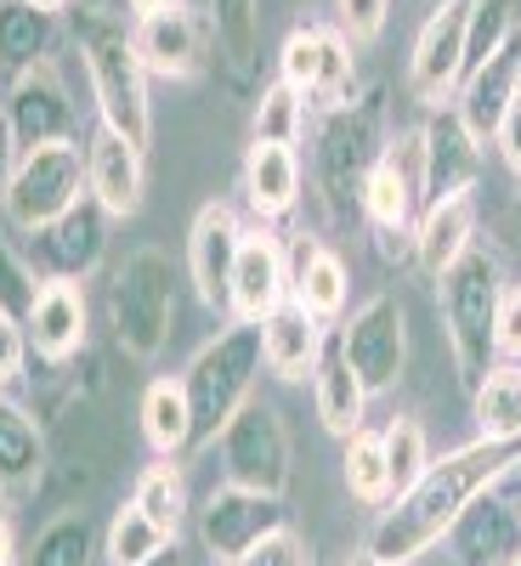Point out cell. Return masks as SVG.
I'll use <instances>...</instances> for the list:
<instances>
[{"mask_svg": "<svg viewBox=\"0 0 521 566\" xmlns=\"http://www.w3.org/2000/svg\"><path fill=\"white\" fill-rule=\"evenodd\" d=\"M232 566H312V544H306L295 527H278V533H267L261 544H250Z\"/></svg>", "mask_w": 521, "mask_h": 566, "instance_id": "obj_42", "label": "cell"}, {"mask_svg": "<svg viewBox=\"0 0 521 566\" xmlns=\"http://www.w3.org/2000/svg\"><path fill=\"white\" fill-rule=\"evenodd\" d=\"M18 159H23V142H18L7 108H0V199H7V187H12V176H18Z\"/></svg>", "mask_w": 521, "mask_h": 566, "instance_id": "obj_47", "label": "cell"}, {"mask_svg": "<svg viewBox=\"0 0 521 566\" xmlns=\"http://www.w3.org/2000/svg\"><path fill=\"white\" fill-rule=\"evenodd\" d=\"M29 7H40V12H52V18H63V12L74 7V0H29Z\"/></svg>", "mask_w": 521, "mask_h": 566, "instance_id": "obj_50", "label": "cell"}, {"mask_svg": "<svg viewBox=\"0 0 521 566\" xmlns=\"http://www.w3.org/2000/svg\"><path fill=\"white\" fill-rule=\"evenodd\" d=\"M142 187H148V165H142V148H131L125 136L97 130L85 148V193L97 199L114 221L142 210Z\"/></svg>", "mask_w": 521, "mask_h": 566, "instance_id": "obj_22", "label": "cell"}, {"mask_svg": "<svg viewBox=\"0 0 521 566\" xmlns=\"http://www.w3.org/2000/svg\"><path fill=\"white\" fill-rule=\"evenodd\" d=\"M341 476H346V493L368 510H386L397 499L392 488V464H386V442L374 431H357L346 437V459H341Z\"/></svg>", "mask_w": 521, "mask_h": 566, "instance_id": "obj_32", "label": "cell"}, {"mask_svg": "<svg viewBox=\"0 0 521 566\" xmlns=\"http://www.w3.org/2000/svg\"><path fill=\"white\" fill-rule=\"evenodd\" d=\"M312 402H317V419H323V431H335L341 442L363 431V408H368V391L363 380L352 374L341 340L329 335L323 340V357H317V374H312Z\"/></svg>", "mask_w": 521, "mask_h": 566, "instance_id": "obj_27", "label": "cell"}, {"mask_svg": "<svg viewBox=\"0 0 521 566\" xmlns=\"http://www.w3.org/2000/svg\"><path fill=\"white\" fill-rule=\"evenodd\" d=\"M52 45H58V18L52 12H40L29 7V0H0V69H34L52 57Z\"/></svg>", "mask_w": 521, "mask_h": 566, "instance_id": "obj_29", "label": "cell"}, {"mask_svg": "<svg viewBox=\"0 0 521 566\" xmlns=\"http://www.w3.org/2000/svg\"><path fill=\"white\" fill-rule=\"evenodd\" d=\"M18 560V544H12V527H7V515H0V566H12Z\"/></svg>", "mask_w": 521, "mask_h": 566, "instance_id": "obj_49", "label": "cell"}, {"mask_svg": "<svg viewBox=\"0 0 521 566\" xmlns=\"http://www.w3.org/2000/svg\"><path fill=\"white\" fill-rule=\"evenodd\" d=\"M386 18H392V0H335V29H341L352 45L381 40Z\"/></svg>", "mask_w": 521, "mask_h": 566, "instance_id": "obj_43", "label": "cell"}, {"mask_svg": "<svg viewBox=\"0 0 521 566\" xmlns=\"http://www.w3.org/2000/svg\"><path fill=\"white\" fill-rule=\"evenodd\" d=\"M504 301V266L493 250L470 244L442 277H437V306H442V328H448V352L465 391L482 386V374L499 363L493 352V317Z\"/></svg>", "mask_w": 521, "mask_h": 566, "instance_id": "obj_5", "label": "cell"}, {"mask_svg": "<svg viewBox=\"0 0 521 566\" xmlns=\"http://www.w3.org/2000/svg\"><path fill=\"white\" fill-rule=\"evenodd\" d=\"M510 566H521V549H515V555H510Z\"/></svg>", "mask_w": 521, "mask_h": 566, "instance_id": "obj_52", "label": "cell"}, {"mask_svg": "<svg viewBox=\"0 0 521 566\" xmlns=\"http://www.w3.org/2000/svg\"><path fill=\"white\" fill-rule=\"evenodd\" d=\"M74 45L91 74V97H97L103 130L125 136L131 148L154 142V103H148V63L136 52V34L114 18V12H80L74 18Z\"/></svg>", "mask_w": 521, "mask_h": 566, "instance_id": "obj_2", "label": "cell"}, {"mask_svg": "<svg viewBox=\"0 0 521 566\" xmlns=\"http://www.w3.org/2000/svg\"><path fill=\"white\" fill-rule=\"evenodd\" d=\"M0 108H7L12 130L23 148H45V142H74V97L69 85L58 74V63L45 57L23 74H12L7 97H0Z\"/></svg>", "mask_w": 521, "mask_h": 566, "instance_id": "obj_14", "label": "cell"}, {"mask_svg": "<svg viewBox=\"0 0 521 566\" xmlns=\"http://www.w3.org/2000/svg\"><path fill=\"white\" fill-rule=\"evenodd\" d=\"M363 566H368V560H363Z\"/></svg>", "mask_w": 521, "mask_h": 566, "instance_id": "obj_54", "label": "cell"}, {"mask_svg": "<svg viewBox=\"0 0 521 566\" xmlns=\"http://www.w3.org/2000/svg\"><path fill=\"white\" fill-rule=\"evenodd\" d=\"M244 205L256 221H278L301 205V154L283 142H250L244 154Z\"/></svg>", "mask_w": 521, "mask_h": 566, "instance_id": "obj_25", "label": "cell"}, {"mask_svg": "<svg viewBox=\"0 0 521 566\" xmlns=\"http://www.w3.org/2000/svg\"><path fill=\"white\" fill-rule=\"evenodd\" d=\"M381 442H386V464H392V488L403 493L425 464H431V442H425V424L414 419V413H397L386 431H381Z\"/></svg>", "mask_w": 521, "mask_h": 566, "instance_id": "obj_41", "label": "cell"}, {"mask_svg": "<svg viewBox=\"0 0 521 566\" xmlns=\"http://www.w3.org/2000/svg\"><path fill=\"white\" fill-rule=\"evenodd\" d=\"M493 148H499L504 170L521 181V91H515L510 108H504V125H499V136H493Z\"/></svg>", "mask_w": 521, "mask_h": 566, "instance_id": "obj_46", "label": "cell"}, {"mask_svg": "<svg viewBox=\"0 0 521 566\" xmlns=\"http://www.w3.org/2000/svg\"><path fill=\"white\" fill-rule=\"evenodd\" d=\"M108 210L97 199H80L69 216H58L45 232H34V244H29V261L40 255L45 277H69V283H85L91 272L103 266V250H108Z\"/></svg>", "mask_w": 521, "mask_h": 566, "instance_id": "obj_16", "label": "cell"}, {"mask_svg": "<svg viewBox=\"0 0 521 566\" xmlns=\"http://www.w3.org/2000/svg\"><path fill=\"white\" fill-rule=\"evenodd\" d=\"M335 340L352 363V374L363 380V391H392L408 368V323H403V306L397 295H368L341 328Z\"/></svg>", "mask_w": 521, "mask_h": 566, "instance_id": "obj_10", "label": "cell"}, {"mask_svg": "<svg viewBox=\"0 0 521 566\" xmlns=\"http://www.w3.org/2000/svg\"><path fill=\"white\" fill-rule=\"evenodd\" d=\"M386 154V91H357L346 108H329L312 136V181L329 216H363L368 176Z\"/></svg>", "mask_w": 521, "mask_h": 566, "instance_id": "obj_3", "label": "cell"}, {"mask_svg": "<svg viewBox=\"0 0 521 566\" xmlns=\"http://www.w3.org/2000/svg\"><path fill=\"white\" fill-rule=\"evenodd\" d=\"M210 34L221 57L232 63V74H250L261 45V0H210Z\"/></svg>", "mask_w": 521, "mask_h": 566, "instance_id": "obj_35", "label": "cell"}, {"mask_svg": "<svg viewBox=\"0 0 521 566\" xmlns=\"http://www.w3.org/2000/svg\"><path fill=\"white\" fill-rule=\"evenodd\" d=\"M80 199H85V148L80 142H45V148H23L0 210H7V221L23 239H34L58 216H69Z\"/></svg>", "mask_w": 521, "mask_h": 566, "instance_id": "obj_8", "label": "cell"}, {"mask_svg": "<svg viewBox=\"0 0 521 566\" xmlns=\"http://www.w3.org/2000/svg\"><path fill=\"white\" fill-rule=\"evenodd\" d=\"M23 357H29V328H23V317L0 306V391L23 374Z\"/></svg>", "mask_w": 521, "mask_h": 566, "instance_id": "obj_44", "label": "cell"}, {"mask_svg": "<svg viewBox=\"0 0 521 566\" xmlns=\"http://www.w3.org/2000/svg\"><path fill=\"white\" fill-rule=\"evenodd\" d=\"M45 470V437L29 419V408H18L12 397H0V493H29Z\"/></svg>", "mask_w": 521, "mask_h": 566, "instance_id": "obj_28", "label": "cell"}, {"mask_svg": "<svg viewBox=\"0 0 521 566\" xmlns=\"http://www.w3.org/2000/svg\"><path fill=\"white\" fill-rule=\"evenodd\" d=\"M431 205V181H425V130L408 125L386 142L381 165L368 176L363 193V221L374 227L386 261H414V227Z\"/></svg>", "mask_w": 521, "mask_h": 566, "instance_id": "obj_6", "label": "cell"}, {"mask_svg": "<svg viewBox=\"0 0 521 566\" xmlns=\"http://www.w3.org/2000/svg\"><path fill=\"white\" fill-rule=\"evenodd\" d=\"M465 29H470V0H442V7L419 23L414 57H408V85L425 108L454 103L465 80Z\"/></svg>", "mask_w": 521, "mask_h": 566, "instance_id": "obj_12", "label": "cell"}, {"mask_svg": "<svg viewBox=\"0 0 521 566\" xmlns=\"http://www.w3.org/2000/svg\"><path fill=\"white\" fill-rule=\"evenodd\" d=\"M493 352H499V363H521V290H504V301H499Z\"/></svg>", "mask_w": 521, "mask_h": 566, "instance_id": "obj_45", "label": "cell"}, {"mask_svg": "<svg viewBox=\"0 0 521 566\" xmlns=\"http://www.w3.org/2000/svg\"><path fill=\"white\" fill-rule=\"evenodd\" d=\"M125 7H131L136 18H148V12H159V7H165V0H125Z\"/></svg>", "mask_w": 521, "mask_h": 566, "instance_id": "obj_51", "label": "cell"}, {"mask_svg": "<svg viewBox=\"0 0 521 566\" xmlns=\"http://www.w3.org/2000/svg\"><path fill=\"white\" fill-rule=\"evenodd\" d=\"M323 340H329V323H317L295 301H283L278 312L261 317V363H267V374H278V380H290V386L317 374Z\"/></svg>", "mask_w": 521, "mask_h": 566, "instance_id": "obj_23", "label": "cell"}, {"mask_svg": "<svg viewBox=\"0 0 521 566\" xmlns=\"http://www.w3.org/2000/svg\"><path fill=\"white\" fill-rule=\"evenodd\" d=\"M477 244V205H470V193H454V199H431L414 227V261L431 272V283Z\"/></svg>", "mask_w": 521, "mask_h": 566, "instance_id": "obj_26", "label": "cell"}, {"mask_svg": "<svg viewBox=\"0 0 521 566\" xmlns=\"http://www.w3.org/2000/svg\"><path fill=\"white\" fill-rule=\"evenodd\" d=\"M261 323H239L232 317L216 340H205L194 352V363L181 368V391L194 408V448H216V437L232 424L261 380Z\"/></svg>", "mask_w": 521, "mask_h": 566, "instance_id": "obj_4", "label": "cell"}, {"mask_svg": "<svg viewBox=\"0 0 521 566\" xmlns=\"http://www.w3.org/2000/svg\"><path fill=\"white\" fill-rule=\"evenodd\" d=\"M521 34V0H470V29H465V74L488 63L499 45Z\"/></svg>", "mask_w": 521, "mask_h": 566, "instance_id": "obj_37", "label": "cell"}, {"mask_svg": "<svg viewBox=\"0 0 521 566\" xmlns=\"http://www.w3.org/2000/svg\"><path fill=\"white\" fill-rule=\"evenodd\" d=\"M108 323H114V340L125 357L154 363L165 352L170 323H176V266L165 250L142 244L125 255V266L114 272V290H108Z\"/></svg>", "mask_w": 521, "mask_h": 566, "instance_id": "obj_7", "label": "cell"}, {"mask_svg": "<svg viewBox=\"0 0 521 566\" xmlns=\"http://www.w3.org/2000/svg\"><path fill=\"white\" fill-rule=\"evenodd\" d=\"M239 239L244 227L227 205H205L187 227V272H194V290L205 306L227 312V283H232V261H239Z\"/></svg>", "mask_w": 521, "mask_h": 566, "instance_id": "obj_18", "label": "cell"}, {"mask_svg": "<svg viewBox=\"0 0 521 566\" xmlns=\"http://www.w3.org/2000/svg\"><path fill=\"white\" fill-rule=\"evenodd\" d=\"M165 544H170V533L154 522L148 510L119 504L114 522H108V538H103V555H108V566H142V560H154Z\"/></svg>", "mask_w": 521, "mask_h": 566, "instance_id": "obj_36", "label": "cell"}, {"mask_svg": "<svg viewBox=\"0 0 521 566\" xmlns=\"http://www.w3.org/2000/svg\"><path fill=\"white\" fill-rule=\"evenodd\" d=\"M278 527H290V504H283V493H250V488L227 482L199 510V544L210 549L216 566H232L250 544H261Z\"/></svg>", "mask_w": 521, "mask_h": 566, "instance_id": "obj_11", "label": "cell"}, {"mask_svg": "<svg viewBox=\"0 0 521 566\" xmlns=\"http://www.w3.org/2000/svg\"><path fill=\"white\" fill-rule=\"evenodd\" d=\"M357 97V57H352V40L341 29H323V45H317V69H312V85H306V103L312 108H346Z\"/></svg>", "mask_w": 521, "mask_h": 566, "instance_id": "obj_34", "label": "cell"}, {"mask_svg": "<svg viewBox=\"0 0 521 566\" xmlns=\"http://www.w3.org/2000/svg\"><path fill=\"white\" fill-rule=\"evenodd\" d=\"M131 504H142V510H148L154 522L176 538L181 515H187V482H181L176 459H154L148 470H142V476H136V493H131Z\"/></svg>", "mask_w": 521, "mask_h": 566, "instance_id": "obj_38", "label": "cell"}, {"mask_svg": "<svg viewBox=\"0 0 521 566\" xmlns=\"http://www.w3.org/2000/svg\"><path fill=\"white\" fill-rule=\"evenodd\" d=\"M283 261H290V301L306 306L317 323H341L346 317V301H352V272L346 261L329 250L323 239H301L283 250Z\"/></svg>", "mask_w": 521, "mask_h": 566, "instance_id": "obj_20", "label": "cell"}, {"mask_svg": "<svg viewBox=\"0 0 521 566\" xmlns=\"http://www.w3.org/2000/svg\"><path fill=\"white\" fill-rule=\"evenodd\" d=\"M91 555H97V527L85 522V510H63L34 533L23 566H91Z\"/></svg>", "mask_w": 521, "mask_h": 566, "instance_id": "obj_33", "label": "cell"}, {"mask_svg": "<svg viewBox=\"0 0 521 566\" xmlns=\"http://www.w3.org/2000/svg\"><path fill=\"white\" fill-rule=\"evenodd\" d=\"M431 7H442V0H431Z\"/></svg>", "mask_w": 521, "mask_h": 566, "instance_id": "obj_53", "label": "cell"}, {"mask_svg": "<svg viewBox=\"0 0 521 566\" xmlns=\"http://www.w3.org/2000/svg\"><path fill=\"white\" fill-rule=\"evenodd\" d=\"M521 91V34H510L499 52L488 57V63H477L465 80H459V91H454V114H459V125L470 130L488 148V142L499 136V125H504V108H510V97Z\"/></svg>", "mask_w": 521, "mask_h": 566, "instance_id": "obj_17", "label": "cell"}, {"mask_svg": "<svg viewBox=\"0 0 521 566\" xmlns=\"http://www.w3.org/2000/svg\"><path fill=\"white\" fill-rule=\"evenodd\" d=\"M221 470L232 488H250V493H283L290 488V431L267 402H244L232 413V424L216 437Z\"/></svg>", "mask_w": 521, "mask_h": 566, "instance_id": "obj_9", "label": "cell"}, {"mask_svg": "<svg viewBox=\"0 0 521 566\" xmlns=\"http://www.w3.org/2000/svg\"><path fill=\"white\" fill-rule=\"evenodd\" d=\"M136 52L148 63V74L159 80H194L205 69V52H210V12L187 7V0H165L159 12L136 18Z\"/></svg>", "mask_w": 521, "mask_h": 566, "instance_id": "obj_13", "label": "cell"}, {"mask_svg": "<svg viewBox=\"0 0 521 566\" xmlns=\"http://www.w3.org/2000/svg\"><path fill=\"white\" fill-rule=\"evenodd\" d=\"M290 301V261H283V239L272 227H244L239 239V261H232V283H227V312L239 323H261L267 312H278Z\"/></svg>", "mask_w": 521, "mask_h": 566, "instance_id": "obj_15", "label": "cell"}, {"mask_svg": "<svg viewBox=\"0 0 521 566\" xmlns=\"http://www.w3.org/2000/svg\"><path fill=\"white\" fill-rule=\"evenodd\" d=\"M306 97L295 85H283V80H272L267 91H261V103H256V142H283V148H295V142L306 136Z\"/></svg>", "mask_w": 521, "mask_h": 566, "instance_id": "obj_39", "label": "cell"}, {"mask_svg": "<svg viewBox=\"0 0 521 566\" xmlns=\"http://www.w3.org/2000/svg\"><path fill=\"white\" fill-rule=\"evenodd\" d=\"M419 130H425V181H431V199L470 193L482 176V142L459 125L454 108H437Z\"/></svg>", "mask_w": 521, "mask_h": 566, "instance_id": "obj_24", "label": "cell"}, {"mask_svg": "<svg viewBox=\"0 0 521 566\" xmlns=\"http://www.w3.org/2000/svg\"><path fill=\"white\" fill-rule=\"evenodd\" d=\"M142 566H187V555H181V544L170 538V544H165V549H159L154 560H142Z\"/></svg>", "mask_w": 521, "mask_h": 566, "instance_id": "obj_48", "label": "cell"}, {"mask_svg": "<svg viewBox=\"0 0 521 566\" xmlns=\"http://www.w3.org/2000/svg\"><path fill=\"white\" fill-rule=\"evenodd\" d=\"M515 470H521V442H493V437H477V442L431 459L381 515H374V527L363 538V560L368 566H414L419 555H431L448 538V527L470 504L488 488L510 482Z\"/></svg>", "mask_w": 521, "mask_h": 566, "instance_id": "obj_1", "label": "cell"}, {"mask_svg": "<svg viewBox=\"0 0 521 566\" xmlns=\"http://www.w3.org/2000/svg\"><path fill=\"white\" fill-rule=\"evenodd\" d=\"M85 290L69 277H40V290H34V306L23 317L29 328V346L34 357L45 363H69L80 346H85Z\"/></svg>", "mask_w": 521, "mask_h": 566, "instance_id": "obj_21", "label": "cell"}, {"mask_svg": "<svg viewBox=\"0 0 521 566\" xmlns=\"http://www.w3.org/2000/svg\"><path fill=\"white\" fill-rule=\"evenodd\" d=\"M499 488H504V482H499ZM499 488H488V493L448 527V544H454L459 566H510V555L521 549V504L504 499Z\"/></svg>", "mask_w": 521, "mask_h": 566, "instance_id": "obj_19", "label": "cell"}, {"mask_svg": "<svg viewBox=\"0 0 521 566\" xmlns=\"http://www.w3.org/2000/svg\"><path fill=\"white\" fill-rule=\"evenodd\" d=\"M470 413H477V437L521 442V363H493L470 391Z\"/></svg>", "mask_w": 521, "mask_h": 566, "instance_id": "obj_31", "label": "cell"}, {"mask_svg": "<svg viewBox=\"0 0 521 566\" xmlns=\"http://www.w3.org/2000/svg\"><path fill=\"white\" fill-rule=\"evenodd\" d=\"M34 290H40V277H34L29 244L12 239V221H0V306H7L12 317H29Z\"/></svg>", "mask_w": 521, "mask_h": 566, "instance_id": "obj_40", "label": "cell"}, {"mask_svg": "<svg viewBox=\"0 0 521 566\" xmlns=\"http://www.w3.org/2000/svg\"><path fill=\"white\" fill-rule=\"evenodd\" d=\"M142 437L159 459H181L194 453V408H187L181 380H154L142 397Z\"/></svg>", "mask_w": 521, "mask_h": 566, "instance_id": "obj_30", "label": "cell"}]
</instances>
